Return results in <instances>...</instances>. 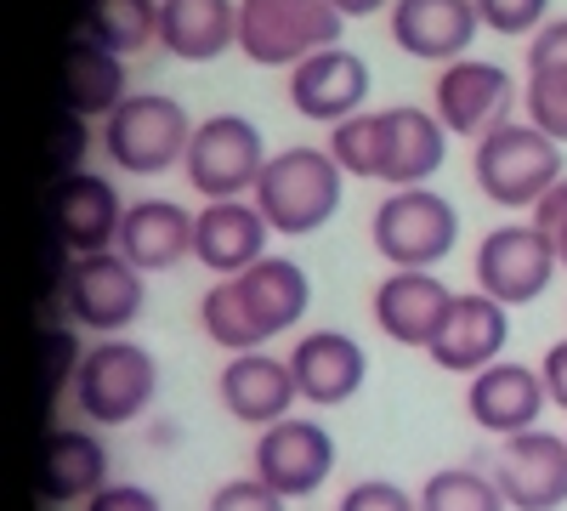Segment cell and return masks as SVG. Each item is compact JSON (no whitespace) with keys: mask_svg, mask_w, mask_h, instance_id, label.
<instances>
[{"mask_svg":"<svg viewBox=\"0 0 567 511\" xmlns=\"http://www.w3.org/2000/svg\"><path fill=\"white\" fill-rule=\"evenodd\" d=\"M329 472H336V438H329L318 421L284 415V421L261 427V438H256V478L267 489H278L284 500H296V494H312Z\"/></svg>","mask_w":567,"mask_h":511,"instance_id":"4fadbf2b","label":"cell"},{"mask_svg":"<svg viewBox=\"0 0 567 511\" xmlns=\"http://www.w3.org/2000/svg\"><path fill=\"white\" fill-rule=\"evenodd\" d=\"M386 23H392L398 52L420 63H454L477 40L483 12H477V0H392Z\"/></svg>","mask_w":567,"mask_h":511,"instance_id":"ac0fdd59","label":"cell"},{"mask_svg":"<svg viewBox=\"0 0 567 511\" xmlns=\"http://www.w3.org/2000/svg\"><path fill=\"white\" fill-rule=\"evenodd\" d=\"M341 34L347 18L329 0H239V52L261 69H296Z\"/></svg>","mask_w":567,"mask_h":511,"instance_id":"5b68a950","label":"cell"},{"mask_svg":"<svg viewBox=\"0 0 567 511\" xmlns=\"http://www.w3.org/2000/svg\"><path fill=\"white\" fill-rule=\"evenodd\" d=\"M528 222H539L545 234L556 239V256H561V267H567V176H561L556 188L534 205V216H528Z\"/></svg>","mask_w":567,"mask_h":511,"instance_id":"8d00e7d4","label":"cell"},{"mask_svg":"<svg viewBox=\"0 0 567 511\" xmlns=\"http://www.w3.org/2000/svg\"><path fill=\"white\" fill-rule=\"evenodd\" d=\"M312 302V278L290 256H261L239 278H216L199 302V324L221 352H256L261 341L296 330Z\"/></svg>","mask_w":567,"mask_h":511,"instance_id":"6da1fadb","label":"cell"},{"mask_svg":"<svg viewBox=\"0 0 567 511\" xmlns=\"http://www.w3.org/2000/svg\"><path fill=\"white\" fill-rule=\"evenodd\" d=\"M369 239H374V256H386L392 267H437L443 256H454L460 211L432 188H392L374 205Z\"/></svg>","mask_w":567,"mask_h":511,"instance_id":"52a82bcc","label":"cell"},{"mask_svg":"<svg viewBox=\"0 0 567 511\" xmlns=\"http://www.w3.org/2000/svg\"><path fill=\"white\" fill-rule=\"evenodd\" d=\"M74 403L91 427H125L159 392V364L148 347H136L125 336H103L80 352V369L69 381Z\"/></svg>","mask_w":567,"mask_h":511,"instance_id":"277c9868","label":"cell"},{"mask_svg":"<svg viewBox=\"0 0 567 511\" xmlns=\"http://www.w3.org/2000/svg\"><path fill=\"white\" fill-rule=\"evenodd\" d=\"M85 511H165L154 489H142V483H109L85 500Z\"/></svg>","mask_w":567,"mask_h":511,"instance_id":"d590c367","label":"cell"},{"mask_svg":"<svg viewBox=\"0 0 567 511\" xmlns=\"http://www.w3.org/2000/svg\"><path fill=\"white\" fill-rule=\"evenodd\" d=\"M52 222H58V239L69 256H103L120 245V227H125V205L114 194V182L97 171H63L58 188H52Z\"/></svg>","mask_w":567,"mask_h":511,"instance_id":"5bb4252c","label":"cell"},{"mask_svg":"<svg viewBox=\"0 0 567 511\" xmlns=\"http://www.w3.org/2000/svg\"><path fill=\"white\" fill-rule=\"evenodd\" d=\"M477 12L494 34H534L539 23H550V0H477Z\"/></svg>","mask_w":567,"mask_h":511,"instance_id":"1f68e13d","label":"cell"},{"mask_svg":"<svg viewBox=\"0 0 567 511\" xmlns=\"http://www.w3.org/2000/svg\"><path fill=\"white\" fill-rule=\"evenodd\" d=\"M471 171H477V188L499 205V211H534L561 171V143L545 136L534 120H499L494 131L477 136V154H471Z\"/></svg>","mask_w":567,"mask_h":511,"instance_id":"7a4b0ae2","label":"cell"},{"mask_svg":"<svg viewBox=\"0 0 567 511\" xmlns=\"http://www.w3.org/2000/svg\"><path fill=\"white\" fill-rule=\"evenodd\" d=\"M187 143H194V120L165 91H136L103 120V154L131 176H159L182 165Z\"/></svg>","mask_w":567,"mask_h":511,"instance_id":"8992f818","label":"cell"},{"mask_svg":"<svg viewBox=\"0 0 567 511\" xmlns=\"http://www.w3.org/2000/svg\"><path fill=\"white\" fill-rule=\"evenodd\" d=\"M539 376H545V392H550V403H561V409H567V336L545 347Z\"/></svg>","mask_w":567,"mask_h":511,"instance_id":"74e56055","label":"cell"},{"mask_svg":"<svg viewBox=\"0 0 567 511\" xmlns=\"http://www.w3.org/2000/svg\"><path fill=\"white\" fill-rule=\"evenodd\" d=\"M267 234L256 200H205V211H194V262L216 278H239L267 256Z\"/></svg>","mask_w":567,"mask_h":511,"instance_id":"ffe728a7","label":"cell"},{"mask_svg":"<svg viewBox=\"0 0 567 511\" xmlns=\"http://www.w3.org/2000/svg\"><path fill=\"white\" fill-rule=\"evenodd\" d=\"M516 103V85L499 63L483 58H454L443 63L437 85H432V114L449 125V136H483L494 131Z\"/></svg>","mask_w":567,"mask_h":511,"instance_id":"7c38bea8","label":"cell"},{"mask_svg":"<svg viewBox=\"0 0 567 511\" xmlns=\"http://www.w3.org/2000/svg\"><path fill=\"white\" fill-rule=\"evenodd\" d=\"M329 154H336V165L347 176H381L386 171V109L381 114H352L341 125H329Z\"/></svg>","mask_w":567,"mask_h":511,"instance_id":"f546056e","label":"cell"},{"mask_svg":"<svg viewBox=\"0 0 567 511\" xmlns=\"http://www.w3.org/2000/svg\"><path fill=\"white\" fill-rule=\"evenodd\" d=\"M420 511H511L494 472H471V467H443L420 483Z\"/></svg>","mask_w":567,"mask_h":511,"instance_id":"f1b7e54d","label":"cell"},{"mask_svg":"<svg viewBox=\"0 0 567 511\" xmlns=\"http://www.w3.org/2000/svg\"><path fill=\"white\" fill-rule=\"evenodd\" d=\"M443 154H449V125L437 114H425L414 103L386 109V171H381V182H392V188H425V182L443 171Z\"/></svg>","mask_w":567,"mask_h":511,"instance_id":"d4e9b609","label":"cell"},{"mask_svg":"<svg viewBox=\"0 0 567 511\" xmlns=\"http://www.w3.org/2000/svg\"><path fill=\"white\" fill-rule=\"evenodd\" d=\"M369 103V63L347 45H323L307 63L290 69V109L301 120H329L341 125L352 114H363Z\"/></svg>","mask_w":567,"mask_h":511,"instance_id":"e0dca14e","label":"cell"},{"mask_svg":"<svg viewBox=\"0 0 567 511\" xmlns=\"http://www.w3.org/2000/svg\"><path fill=\"white\" fill-rule=\"evenodd\" d=\"M528 69H567V18H550L528 34Z\"/></svg>","mask_w":567,"mask_h":511,"instance_id":"e575fe53","label":"cell"},{"mask_svg":"<svg viewBox=\"0 0 567 511\" xmlns=\"http://www.w3.org/2000/svg\"><path fill=\"white\" fill-rule=\"evenodd\" d=\"M290 369H296L301 398L318 403V409H329V403H347V398L363 387L369 358H363V347H358L347 330H312V336L296 341Z\"/></svg>","mask_w":567,"mask_h":511,"instance_id":"7402d4cb","label":"cell"},{"mask_svg":"<svg viewBox=\"0 0 567 511\" xmlns=\"http://www.w3.org/2000/svg\"><path fill=\"white\" fill-rule=\"evenodd\" d=\"M267 143L245 114H210L194 125V143H187V182L205 200H250L256 182L267 171Z\"/></svg>","mask_w":567,"mask_h":511,"instance_id":"ba28073f","label":"cell"},{"mask_svg":"<svg viewBox=\"0 0 567 511\" xmlns=\"http://www.w3.org/2000/svg\"><path fill=\"white\" fill-rule=\"evenodd\" d=\"M545 403H550L545 376H539V369H528V364H511V358L477 369V376H471V387H465L471 421H477L483 432H494V438L534 432L539 415H545Z\"/></svg>","mask_w":567,"mask_h":511,"instance_id":"2e32d148","label":"cell"},{"mask_svg":"<svg viewBox=\"0 0 567 511\" xmlns=\"http://www.w3.org/2000/svg\"><path fill=\"white\" fill-rule=\"evenodd\" d=\"M523 109L528 120L567 143V69H528V91H523Z\"/></svg>","mask_w":567,"mask_h":511,"instance_id":"4dcf8cb0","label":"cell"},{"mask_svg":"<svg viewBox=\"0 0 567 511\" xmlns=\"http://www.w3.org/2000/svg\"><path fill=\"white\" fill-rule=\"evenodd\" d=\"M341 165L329 149H278L256 182V211L267 216L272 234L284 239H301V234H318V227L341 211Z\"/></svg>","mask_w":567,"mask_h":511,"instance_id":"3957f363","label":"cell"},{"mask_svg":"<svg viewBox=\"0 0 567 511\" xmlns=\"http://www.w3.org/2000/svg\"><path fill=\"white\" fill-rule=\"evenodd\" d=\"M114 251L142 273H165L182 256H194V211H182L176 200H136L125 205V227Z\"/></svg>","mask_w":567,"mask_h":511,"instance_id":"603a6c76","label":"cell"},{"mask_svg":"<svg viewBox=\"0 0 567 511\" xmlns=\"http://www.w3.org/2000/svg\"><path fill=\"white\" fill-rule=\"evenodd\" d=\"M449 307H454V290L432 267H392L374 285V324L398 347H432L437 330L449 324Z\"/></svg>","mask_w":567,"mask_h":511,"instance_id":"9a60e30c","label":"cell"},{"mask_svg":"<svg viewBox=\"0 0 567 511\" xmlns=\"http://www.w3.org/2000/svg\"><path fill=\"white\" fill-rule=\"evenodd\" d=\"M216 392H221V409L233 415V421H245V427H272V421H284V415H290V403L301 398L290 358H272V352H261V347H256V352H233V358L221 364Z\"/></svg>","mask_w":567,"mask_h":511,"instance_id":"44dd1931","label":"cell"},{"mask_svg":"<svg viewBox=\"0 0 567 511\" xmlns=\"http://www.w3.org/2000/svg\"><path fill=\"white\" fill-rule=\"evenodd\" d=\"M97 489H109V449H103V438H91L80 427L52 432L45 460H40V494L58 500V505H74V500H91Z\"/></svg>","mask_w":567,"mask_h":511,"instance_id":"4316f807","label":"cell"},{"mask_svg":"<svg viewBox=\"0 0 567 511\" xmlns=\"http://www.w3.org/2000/svg\"><path fill=\"white\" fill-rule=\"evenodd\" d=\"M63 103L74 120H109L125 103V63L97 40H69L63 52Z\"/></svg>","mask_w":567,"mask_h":511,"instance_id":"484cf974","label":"cell"},{"mask_svg":"<svg viewBox=\"0 0 567 511\" xmlns=\"http://www.w3.org/2000/svg\"><path fill=\"white\" fill-rule=\"evenodd\" d=\"M80 40H97L120 58L148 52L159 40V0H85L80 7Z\"/></svg>","mask_w":567,"mask_h":511,"instance_id":"83f0119b","label":"cell"},{"mask_svg":"<svg viewBox=\"0 0 567 511\" xmlns=\"http://www.w3.org/2000/svg\"><path fill=\"white\" fill-rule=\"evenodd\" d=\"M336 511H420V494H409L403 483H386V478H363L341 494Z\"/></svg>","mask_w":567,"mask_h":511,"instance_id":"d6a6232c","label":"cell"},{"mask_svg":"<svg viewBox=\"0 0 567 511\" xmlns=\"http://www.w3.org/2000/svg\"><path fill=\"white\" fill-rule=\"evenodd\" d=\"M494 483L511 511H561L567 505V438L539 432V427L499 438Z\"/></svg>","mask_w":567,"mask_h":511,"instance_id":"8fae6325","label":"cell"},{"mask_svg":"<svg viewBox=\"0 0 567 511\" xmlns=\"http://www.w3.org/2000/svg\"><path fill=\"white\" fill-rule=\"evenodd\" d=\"M505 341H511V313H505V302L471 290V296H454L449 324L437 330V341L425 347V352H432V364L449 369V376H477V369L499 364Z\"/></svg>","mask_w":567,"mask_h":511,"instance_id":"d6986e66","label":"cell"},{"mask_svg":"<svg viewBox=\"0 0 567 511\" xmlns=\"http://www.w3.org/2000/svg\"><path fill=\"white\" fill-rule=\"evenodd\" d=\"M341 18H369V12H392V0H329Z\"/></svg>","mask_w":567,"mask_h":511,"instance_id":"f35d334b","label":"cell"},{"mask_svg":"<svg viewBox=\"0 0 567 511\" xmlns=\"http://www.w3.org/2000/svg\"><path fill=\"white\" fill-rule=\"evenodd\" d=\"M142 267H131L120 251L103 256H74L63 273V313L91 336H120L142 313Z\"/></svg>","mask_w":567,"mask_h":511,"instance_id":"30bf717a","label":"cell"},{"mask_svg":"<svg viewBox=\"0 0 567 511\" xmlns=\"http://www.w3.org/2000/svg\"><path fill=\"white\" fill-rule=\"evenodd\" d=\"M210 511H284V494L267 489L261 478H233L210 494Z\"/></svg>","mask_w":567,"mask_h":511,"instance_id":"836d02e7","label":"cell"},{"mask_svg":"<svg viewBox=\"0 0 567 511\" xmlns=\"http://www.w3.org/2000/svg\"><path fill=\"white\" fill-rule=\"evenodd\" d=\"M556 267H561L556 239L539 222H505L477 245V290L505 302V307H523V302L545 296Z\"/></svg>","mask_w":567,"mask_h":511,"instance_id":"9c48e42d","label":"cell"},{"mask_svg":"<svg viewBox=\"0 0 567 511\" xmlns=\"http://www.w3.org/2000/svg\"><path fill=\"white\" fill-rule=\"evenodd\" d=\"M159 45L182 63H210L239 45V0H159Z\"/></svg>","mask_w":567,"mask_h":511,"instance_id":"cb8c5ba5","label":"cell"}]
</instances>
